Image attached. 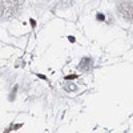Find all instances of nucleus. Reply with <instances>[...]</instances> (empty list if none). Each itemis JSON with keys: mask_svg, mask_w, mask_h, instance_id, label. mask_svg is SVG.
<instances>
[{"mask_svg": "<svg viewBox=\"0 0 133 133\" xmlns=\"http://www.w3.org/2000/svg\"><path fill=\"white\" fill-rule=\"evenodd\" d=\"M0 15H7V16H11V15H15V12L19 8V3H16L15 0H8V2H4V3H0Z\"/></svg>", "mask_w": 133, "mask_h": 133, "instance_id": "nucleus-1", "label": "nucleus"}, {"mask_svg": "<svg viewBox=\"0 0 133 133\" xmlns=\"http://www.w3.org/2000/svg\"><path fill=\"white\" fill-rule=\"evenodd\" d=\"M80 69L83 72H88V71H91L92 69V60L89 57H84L81 61H80Z\"/></svg>", "mask_w": 133, "mask_h": 133, "instance_id": "nucleus-2", "label": "nucleus"}, {"mask_svg": "<svg viewBox=\"0 0 133 133\" xmlns=\"http://www.w3.org/2000/svg\"><path fill=\"white\" fill-rule=\"evenodd\" d=\"M76 88H77L76 85H73V84H68V85L65 87V89H66V91H75Z\"/></svg>", "mask_w": 133, "mask_h": 133, "instance_id": "nucleus-3", "label": "nucleus"}, {"mask_svg": "<svg viewBox=\"0 0 133 133\" xmlns=\"http://www.w3.org/2000/svg\"><path fill=\"white\" fill-rule=\"evenodd\" d=\"M76 77H77L76 75H69V76H66V77H65V79H66V80H75V79H76Z\"/></svg>", "mask_w": 133, "mask_h": 133, "instance_id": "nucleus-4", "label": "nucleus"}, {"mask_svg": "<svg viewBox=\"0 0 133 133\" xmlns=\"http://www.w3.org/2000/svg\"><path fill=\"white\" fill-rule=\"evenodd\" d=\"M97 19L98 20H104V15H97Z\"/></svg>", "mask_w": 133, "mask_h": 133, "instance_id": "nucleus-5", "label": "nucleus"}, {"mask_svg": "<svg viewBox=\"0 0 133 133\" xmlns=\"http://www.w3.org/2000/svg\"><path fill=\"white\" fill-rule=\"evenodd\" d=\"M69 41H71V43H73V41H75V37H72V36H71V37H69Z\"/></svg>", "mask_w": 133, "mask_h": 133, "instance_id": "nucleus-6", "label": "nucleus"}]
</instances>
